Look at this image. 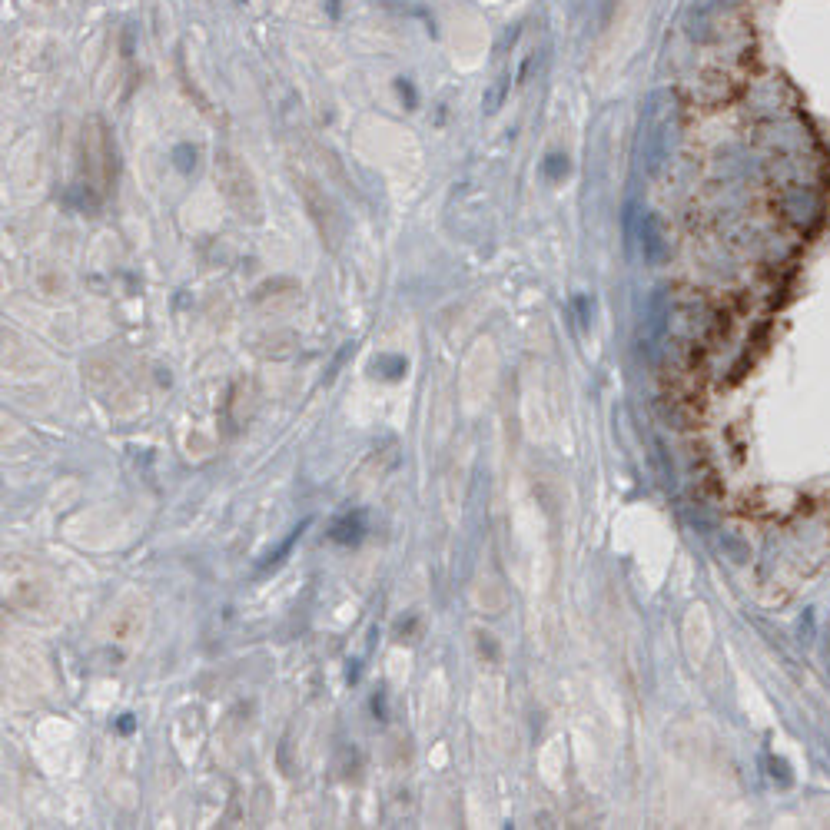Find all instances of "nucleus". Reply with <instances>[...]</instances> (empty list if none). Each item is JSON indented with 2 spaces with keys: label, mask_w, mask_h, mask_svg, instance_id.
<instances>
[{
  "label": "nucleus",
  "mask_w": 830,
  "mask_h": 830,
  "mask_svg": "<svg viewBox=\"0 0 830 830\" xmlns=\"http://www.w3.org/2000/svg\"><path fill=\"white\" fill-rule=\"evenodd\" d=\"M777 210H781V220L791 223L794 230L811 233L824 220V196L811 183H791L777 196Z\"/></svg>",
  "instance_id": "1"
},
{
  "label": "nucleus",
  "mask_w": 830,
  "mask_h": 830,
  "mask_svg": "<svg viewBox=\"0 0 830 830\" xmlns=\"http://www.w3.org/2000/svg\"><path fill=\"white\" fill-rule=\"evenodd\" d=\"M638 236H641V256H645L648 263H661V259L668 256V240H664L661 220L655 213H641Z\"/></svg>",
  "instance_id": "2"
},
{
  "label": "nucleus",
  "mask_w": 830,
  "mask_h": 830,
  "mask_svg": "<svg viewBox=\"0 0 830 830\" xmlns=\"http://www.w3.org/2000/svg\"><path fill=\"white\" fill-rule=\"evenodd\" d=\"M671 153V123H661L658 130L648 133V143H645V166L648 173H658L664 160H668Z\"/></svg>",
  "instance_id": "3"
},
{
  "label": "nucleus",
  "mask_w": 830,
  "mask_h": 830,
  "mask_svg": "<svg viewBox=\"0 0 830 830\" xmlns=\"http://www.w3.org/2000/svg\"><path fill=\"white\" fill-rule=\"evenodd\" d=\"M362 532H366V515H362V512H346L336 525H332L329 538H332V542H339V545H352V542H359Z\"/></svg>",
  "instance_id": "4"
},
{
  "label": "nucleus",
  "mask_w": 830,
  "mask_h": 830,
  "mask_svg": "<svg viewBox=\"0 0 830 830\" xmlns=\"http://www.w3.org/2000/svg\"><path fill=\"white\" fill-rule=\"evenodd\" d=\"M668 319H671L668 296H664V289H655V296L648 299V332H651V339L661 336L664 326H668Z\"/></svg>",
  "instance_id": "5"
},
{
  "label": "nucleus",
  "mask_w": 830,
  "mask_h": 830,
  "mask_svg": "<svg viewBox=\"0 0 830 830\" xmlns=\"http://www.w3.org/2000/svg\"><path fill=\"white\" fill-rule=\"evenodd\" d=\"M508 90H512V74H498V77L492 80V87L485 90V97H482L485 113H495L498 107H502L505 97H508Z\"/></svg>",
  "instance_id": "6"
},
{
  "label": "nucleus",
  "mask_w": 830,
  "mask_h": 830,
  "mask_svg": "<svg viewBox=\"0 0 830 830\" xmlns=\"http://www.w3.org/2000/svg\"><path fill=\"white\" fill-rule=\"evenodd\" d=\"M542 170H545V176H552V180H562V176L568 173V157H562V153H552V157L542 163Z\"/></svg>",
  "instance_id": "7"
},
{
  "label": "nucleus",
  "mask_w": 830,
  "mask_h": 830,
  "mask_svg": "<svg viewBox=\"0 0 830 830\" xmlns=\"http://www.w3.org/2000/svg\"><path fill=\"white\" fill-rule=\"evenodd\" d=\"M306 525H309V522H303V525H299V528H293V535H289V538H286V542H283V545H279V552H273V555H269V558H266V562H263V568H269V565H279V562H283V555L289 552V548H293V545H296V538H299V535H303V528H306Z\"/></svg>",
  "instance_id": "8"
}]
</instances>
